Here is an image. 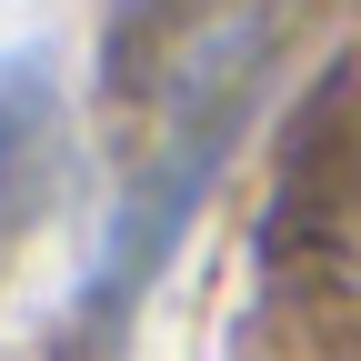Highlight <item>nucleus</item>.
Masks as SVG:
<instances>
[{
	"label": "nucleus",
	"instance_id": "nucleus-1",
	"mask_svg": "<svg viewBox=\"0 0 361 361\" xmlns=\"http://www.w3.org/2000/svg\"><path fill=\"white\" fill-rule=\"evenodd\" d=\"M241 130H251V90H231V101H171V111L141 121V151H130L121 191H111L101 251H90L80 291H71V331L80 341H121V322L171 271L180 231H191V211L211 201V180H221V161H231Z\"/></svg>",
	"mask_w": 361,
	"mask_h": 361
},
{
	"label": "nucleus",
	"instance_id": "nucleus-2",
	"mask_svg": "<svg viewBox=\"0 0 361 361\" xmlns=\"http://www.w3.org/2000/svg\"><path fill=\"white\" fill-rule=\"evenodd\" d=\"M71 180V111L40 51H0V241L51 221Z\"/></svg>",
	"mask_w": 361,
	"mask_h": 361
}]
</instances>
